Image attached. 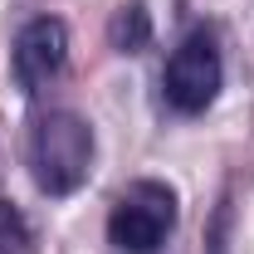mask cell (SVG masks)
Listing matches in <instances>:
<instances>
[{
	"mask_svg": "<svg viewBox=\"0 0 254 254\" xmlns=\"http://www.w3.org/2000/svg\"><path fill=\"white\" fill-rule=\"evenodd\" d=\"M93 166V127L78 113H44L30 132V176L44 195H68L88 181Z\"/></svg>",
	"mask_w": 254,
	"mask_h": 254,
	"instance_id": "6da1fadb",
	"label": "cell"
},
{
	"mask_svg": "<svg viewBox=\"0 0 254 254\" xmlns=\"http://www.w3.org/2000/svg\"><path fill=\"white\" fill-rule=\"evenodd\" d=\"M171 225H176V190L161 181H132L108 215V235L123 254H152L171 235Z\"/></svg>",
	"mask_w": 254,
	"mask_h": 254,
	"instance_id": "7a4b0ae2",
	"label": "cell"
},
{
	"mask_svg": "<svg viewBox=\"0 0 254 254\" xmlns=\"http://www.w3.org/2000/svg\"><path fill=\"white\" fill-rule=\"evenodd\" d=\"M161 88H166V103L176 113H205L220 93V49H215V39L210 34L181 39L176 54L166 59Z\"/></svg>",
	"mask_w": 254,
	"mask_h": 254,
	"instance_id": "3957f363",
	"label": "cell"
},
{
	"mask_svg": "<svg viewBox=\"0 0 254 254\" xmlns=\"http://www.w3.org/2000/svg\"><path fill=\"white\" fill-rule=\"evenodd\" d=\"M64 59H68V30H64L59 20L39 15V20H30V25L20 30V39H15V54H10L15 83H20L25 93H39L64 68Z\"/></svg>",
	"mask_w": 254,
	"mask_h": 254,
	"instance_id": "277c9868",
	"label": "cell"
},
{
	"mask_svg": "<svg viewBox=\"0 0 254 254\" xmlns=\"http://www.w3.org/2000/svg\"><path fill=\"white\" fill-rule=\"evenodd\" d=\"M108 39H113L118 54H137V49H147V39H152V15H147V5H142V0L123 5V10L113 15V25H108Z\"/></svg>",
	"mask_w": 254,
	"mask_h": 254,
	"instance_id": "5b68a950",
	"label": "cell"
},
{
	"mask_svg": "<svg viewBox=\"0 0 254 254\" xmlns=\"http://www.w3.org/2000/svg\"><path fill=\"white\" fill-rule=\"evenodd\" d=\"M30 250H34V235L20 215V205L0 200V254H30Z\"/></svg>",
	"mask_w": 254,
	"mask_h": 254,
	"instance_id": "8992f818",
	"label": "cell"
}]
</instances>
